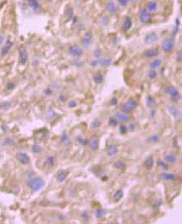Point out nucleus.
<instances>
[{
	"mask_svg": "<svg viewBox=\"0 0 182 224\" xmlns=\"http://www.w3.org/2000/svg\"><path fill=\"white\" fill-rule=\"evenodd\" d=\"M28 186L33 191H39L45 186V181L40 177H35L28 181Z\"/></svg>",
	"mask_w": 182,
	"mask_h": 224,
	"instance_id": "obj_1",
	"label": "nucleus"
},
{
	"mask_svg": "<svg viewBox=\"0 0 182 224\" xmlns=\"http://www.w3.org/2000/svg\"><path fill=\"white\" fill-rule=\"evenodd\" d=\"M164 92L170 95L171 100L173 101V102H179L180 99H181V94H180L179 91L176 87H172V86L165 87L164 88Z\"/></svg>",
	"mask_w": 182,
	"mask_h": 224,
	"instance_id": "obj_2",
	"label": "nucleus"
},
{
	"mask_svg": "<svg viewBox=\"0 0 182 224\" xmlns=\"http://www.w3.org/2000/svg\"><path fill=\"white\" fill-rule=\"evenodd\" d=\"M138 106V102L137 101L134 99V98H129V100L127 101L126 102H124L122 107H121V111L125 113L128 112H131L132 111H134L135 108Z\"/></svg>",
	"mask_w": 182,
	"mask_h": 224,
	"instance_id": "obj_3",
	"label": "nucleus"
},
{
	"mask_svg": "<svg viewBox=\"0 0 182 224\" xmlns=\"http://www.w3.org/2000/svg\"><path fill=\"white\" fill-rule=\"evenodd\" d=\"M174 46H175V41L172 38H168L162 43V50L164 52L172 51Z\"/></svg>",
	"mask_w": 182,
	"mask_h": 224,
	"instance_id": "obj_4",
	"label": "nucleus"
},
{
	"mask_svg": "<svg viewBox=\"0 0 182 224\" xmlns=\"http://www.w3.org/2000/svg\"><path fill=\"white\" fill-rule=\"evenodd\" d=\"M18 55H19L20 63L22 65H25L28 61L29 56H28V52H27L26 49H25V47H23V46H19V48H18Z\"/></svg>",
	"mask_w": 182,
	"mask_h": 224,
	"instance_id": "obj_5",
	"label": "nucleus"
},
{
	"mask_svg": "<svg viewBox=\"0 0 182 224\" xmlns=\"http://www.w3.org/2000/svg\"><path fill=\"white\" fill-rule=\"evenodd\" d=\"M139 20L143 24H148L151 21V14L147 9H142L139 12Z\"/></svg>",
	"mask_w": 182,
	"mask_h": 224,
	"instance_id": "obj_6",
	"label": "nucleus"
},
{
	"mask_svg": "<svg viewBox=\"0 0 182 224\" xmlns=\"http://www.w3.org/2000/svg\"><path fill=\"white\" fill-rule=\"evenodd\" d=\"M68 50H69V53H70L72 56H75V57H81L82 55H83V50H82V49H81V48L79 47L78 46H76V45H71V46H70Z\"/></svg>",
	"mask_w": 182,
	"mask_h": 224,
	"instance_id": "obj_7",
	"label": "nucleus"
},
{
	"mask_svg": "<svg viewBox=\"0 0 182 224\" xmlns=\"http://www.w3.org/2000/svg\"><path fill=\"white\" fill-rule=\"evenodd\" d=\"M16 159L22 165H28L30 162V158L29 157V155L23 152H18L16 154Z\"/></svg>",
	"mask_w": 182,
	"mask_h": 224,
	"instance_id": "obj_8",
	"label": "nucleus"
},
{
	"mask_svg": "<svg viewBox=\"0 0 182 224\" xmlns=\"http://www.w3.org/2000/svg\"><path fill=\"white\" fill-rule=\"evenodd\" d=\"M158 40V36L155 32L148 33L144 37V43L146 45H153Z\"/></svg>",
	"mask_w": 182,
	"mask_h": 224,
	"instance_id": "obj_9",
	"label": "nucleus"
},
{
	"mask_svg": "<svg viewBox=\"0 0 182 224\" xmlns=\"http://www.w3.org/2000/svg\"><path fill=\"white\" fill-rule=\"evenodd\" d=\"M92 151H97L98 149V138L97 136H92L88 142Z\"/></svg>",
	"mask_w": 182,
	"mask_h": 224,
	"instance_id": "obj_10",
	"label": "nucleus"
},
{
	"mask_svg": "<svg viewBox=\"0 0 182 224\" xmlns=\"http://www.w3.org/2000/svg\"><path fill=\"white\" fill-rule=\"evenodd\" d=\"M92 32L91 31H88L87 32L84 36H83V38H82V45L84 46H88L90 44H91V42H92Z\"/></svg>",
	"mask_w": 182,
	"mask_h": 224,
	"instance_id": "obj_11",
	"label": "nucleus"
},
{
	"mask_svg": "<svg viewBox=\"0 0 182 224\" xmlns=\"http://www.w3.org/2000/svg\"><path fill=\"white\" fill-rule=\"evenodd\" d=\"M159 55V49L158 48H151V49H148L144 51V55L148 58H152L155 57Z\"/></svg>",
	"mask_w": 182,
	"mask_h": 224,
	"instance_id": "obj_12",
	"label": "nucleus"
},
{
	"mask_svg": "<svg viewBox=\"0 0 182 224\" xmlns=\"http://www.w3.org/2000/svg\"><path fill=\"white\" fill-rule=\"evenodd\" d=\"M168 111L170 112V113L175 118H179L181 116V111L179 110V108L175 106H167Z\"/></svg>",
	"mask_w": 182,
	"mask_h": 224,
	"instance_id": "obj_13",
	"label": "nucleus"
},
{
	"mask_svg": "<svg viewBox=\"0 0 182 224\" xmlns=\"http://www.w3.org/2000/svg\"><path fill=\"white\" fill-rule=\"evenodd\" d=\"M115 116H116L117 119L122 121V122H128V121H129V119H130V117H129V115L123 112H117L115 113Z\"/></svg>",
	"mask_w": 182,
	"mask_h": 224,
	"instance_id": "obj_14",
	"label": "nucleus"
},
{
	"mask_svg": "<svg viewBox=\"0 0 182 224\" xmlns=\"http://www.w3.org/2000/svg\"><path fill=\"white\" fill-rule=\"evenodd\" d=\"M12 46H13V42L11 41H8L6 42V44L4 46V47L2 48V50H1L2 55H6L7 54L9 53V51L10 50Z\"/></svg>",
	"mask_w": 182,
	"mask_h": 224,
	"instance_id": "obj_15",
	"label": "nucleus"
},
{
	"mask_svg": "<svg viewBox=\"0 0 182 224\" xmlns=\"http://www.w3.org/2000/svg\"><path fill=\"white\" fill-rule=\"evenodd\" d=\"M132 27V19L130 17H125L123 24V30L124 31H129Z\"/></svg>",
	"mask_w": 182,
	"mask_h": 224,
	"instance_id": "obj_16",
	"label": "nucleus"
},
{
	"mask_svg": "<svg viewBox=\"0 0 182 224\" xmlns=\"http://www.w3.org/2000/svg\"><path fill=\"white\" fill-rule=\"evenodd\" d=\"M157 7H158V4L156 1H150L147 4V10L149 12H154L157 9Z\"/></svg>",
	"mask_w": 182,
	"mask_h": 224,
	"instance_id": "obj_17",
	"label": "nucleus"
},
{
	"mask_svg": "<svg viewBox=\"0 0 182 224\" xmlns=\"http://www.w3.org/2000/svg\"><path fill=\"white\" fill-rule=\"evenodd\" d=\"M160 176L163 180H165V181H172V180H175L176 178V176L173 173H166V172H164V173H161L160 174Z\"/></svg>",
	"mask_w": 182,
	"mask_h": 224,
	"instance_id": "obj_18",
	"label": "nucleus"
},
{
	"mask_svg": "<svg viewBox=\"0 0 182 224\" xmlns=\"http://www.w3.org/2000/svg\"><path fill=\"white\" fill-rule=\"evenodd\" d=\"M144 165L145 166V168L149 169V170L152 168L153 165H154V159H153L152 155H149L147 157L144 162Z\"/></svg>",
	"mask_w": 182,
	"mask_h": 224,
	"instance_id": "obj_19",
	"label": "nucleus"
},
{
	"mask_svg": "<svg viewBox=\"0 0 182 224\" xmlns=\"http://www.w3.org/2000/svg\"><path fill=\"white\" fill-rule=\"evenodd\" d=\"M117 152H118V149L116 145H110L107 150V154L108 156H114L115 154H117Z\"/></svg>",
	"mask_w": 182,
	"mask_h": 224,
	"instance_id": "obj_20",
	"label": "nucleus"
},
{
	"mask_svg": "<svg viewBox=\"0 0 182 224\" xmlns=\"http://www.w3.org/2000/svg\"><path fill=\"white\" fill-rule=\"evenodd\" d=\"M106 9H107V11L110 13H115L117 11V6L113 2H107L106 4Z\"/></svg>",
	"mask_w": 182,
	"mask_h": 224,
	"instance_id": "obj_21",
	"label": "nucleus"
},
{
	"mask_svg": "<svg viewBox=\"0 0 182 224\" xmlns=\"http://www.w3.org/2000/svg\"><path fill=\"white\" fill-rule=\"evenodd\" d=\"M92 79H93L94 82H96L97 84H101L104 81V77L102 76V74H101V73H96L95 75H93Z\"/></svg>",
	"mask_w": 182,
	"mask_h": 224,
	"instance_id": "obj_22",
	"label": "nucleus"
},
{
	"mask_svg": "<svg viewBox=\"0 0 182 224\" xmlns=\"http://www.w3.org/2000/svg\"><path fill=\"white\" fill-rule=\"evenodd\" d=\"M164 160L167 162V163H170V164H174V163H176V161H177V158H176V156L175 154H166L165 156H164Z\"/></svg>",
	"mask_w": 182,
	"mask_h": 224,
	"instance_id": "obj_23",
	"label": "nucleus"
},
{
	"mask_svg": "<svg viewBox=\"0 0 182 224\" xmlns=\"http://www.w3.org/2000/svg\"><path fill=\"white\" fill-rule=\"evenodd\" d=\"M68 176V172H66V171H60L58 173V175H57V181H58L59 182H63L66 179V177Z\"/></svg>",
	"mask_w": 182,
	"mask_h": 224,
	"instance_id": "obj_24",
	"label": "nucleus"
},
{
	"mask_svg": "<svg viewBox=\"0 0 182 224\" xmlns=\"http://www.w3.org/2000/svg\"><path fill=\"white\" fill-rule=\"evenodd\" d=\"M159 141V136L158 134H152L147 138V143H158Z\"/></svg>",
	"mask_w": 182,
	"mask_h": 224,
	"instance_id": "obj_25",
	"label": "nucleus"
},
{
	"mask_svg": "<svg viewBox=\"0 0 182 224\" xmlns=\"http://www.w3.org/2000/svg\"><path fill=\"white\" fill-rule=\"evenodd\" d=\"M97 64L102 66H109L112 64V60L111 59H102L97 60Z\"/></svg>",
	"mask_w": 182,
	"mask_h": 224,
	"instance_id": "obj_26",
	"label": "nucleus"
},
{
	"mask_svg": "<svg viewBox=\"0 0 182 224\" xmlns=\"http://www.w3.org/2000/svg\"><path fill=\"white\" fill-rule=\"evenodd\" d=\"M161 65V60L159 59L154 60L152 62L150 63V68L152 70H154V69H157Z\"/></svg>",
	"mask_w": 182,
	"mask_h": 224,
	"instance_id": "obj_27",
	"label": "nucleus"
},
{
	"mask_svg": "<svg viewBox=\"0 0 182 224\" xmlns=\"http://www.w3.org/2000/svg\"><path fill=\"white\" fill-rule=\"evenodd\" d=\"M123 196V191H122V190H117V191L114 193V195H113L114 201H120L121 199H122Z\"/></svg>",
	"mask_w": 182,
	"mask_h": 224,
	"instance_id": "obj_28",
	"label": "nucleus"
},
{
	"mask_svg": "<svg viewBox=\"0 0 182 224\" xmlns=\"http://www.w3.org/2000/svg\"><path fill=\"white\" fill-rule=\"evenodd\" d=\"M146 103L149 107H154L156 104V102L152 96H148L146 98Z\"/></svg>",
	"mask_w": 182,
	"mask_h": 224,
	"instance_id": "obj_29",
	"label": "nucleus"
},
{
	"mask_svg": "<svg viewBox=\"0 0 182 224\" xmlns=\"http://www.w3.org/2000/svg\"><path fill=\"white\" fill-rule=\"evenodd\" d=\"M61 143L63 144H65V145H68L70 143V139H69V137H68V135L65 133H63L62 135H61Z\"/></svg>",
	"mask_w": 182,
	"mask_h": 224,
	"instance_id": "obj_30",
	"label": "nucleus"
},
{
	"mask_svg": "<svg viewBox=\"0 0 182 224\" xmlns=\"http://www.w3.org/2000/svg\"><path fill=\"white\" fill-rule=\"evenodd\" d=\"M105 213V211L102 209V208H97L95 212V217L97 218V219H101V218L103 217Z\"/></svg>",
	"mask_w": 182,
	"mask_h": 224,
	"instance_id": "obj_31",
	"label": "nucleus"
},
{
	"mask_svg": "<svg viewBox=\"0 0 182 224\" xmlns=\"http://www.w3.org/2000/svg\"><path fill=\"white\" fill-rule=\"evenodd\" d=\"M45 164L47 166H53L55 164V157L54 156H48L45 160Z\"/></svg>",
	"mask_w": 182,
	"mask_h": 224,
	"instance_id": "obj_32",
	"label": "nucleus"
},
{
	"mask_svg": "<svg viewBox=\"0 0 182 224\" xmlns=\"http://www.w3.org/2000/svg\"><path fill=\"white\" fill-rule=\"evenodd\" d=\"M28 2V4H29V6L31 7L34 9H37L39 8V3L37 2V0H25Z\"/></svg>",
	"mask_w": 182,
	"mask_h": 224,
	"instance_id": "obj_33",
	"label": "nucleus"
},
{
	"mask_svg": "<svg viewBox=\"0 0 182 224\" xmlns=\"http://www.w3.org/2000/svg\"><path fill=\"white\" fill-rule=\"evenodd\" d=\"M10 107H11V102H4L0 104V108L4 111L9 109Z\"/></svg>",
	"mask_w": 182,
	"mask_h": 224,
	"instance_id": "obj_34",
	"label": "nucleus"
},
{
	"mask_svg": "<svg viewBox=\"0 0 182 224\" xmlns=\"http://www.w3.org/2000/svg\"><path fill=\"white\" fill-rule=\"evenodd\" d=\"M31 149H32V152H34L35 154H40L42 152V148L39 144H34Z\"/></svg>",
	"mask_w": 182,
	"mask_h": 224,
	"instance_id": "obj_35",
	"label": "nucleus"
},
{
	"mask_svg": "<svg viewBox=\"0 0 182 224\" xmlns=\"http://www.w3.org/2000/svg\"><path fill=\"white\" fill-rule=\"evenodd\" d=\"M76 140H77V142L81 144V145H87L88 144V142H89V140H88L87 139H83V138H82V137H77L76 138Z\"/></svg>",
	"mask_w": 182,
	"mask_h": 224,
	"instance_id": "obj_36",
	"label": "nucleus"
},
{
	"mask_svg": "<svg viewBox=\"0 0 182 224\" xmlns=\"http://www.w3.org/2000/svg\"><path fill=\"white\" fill-rule=\"evenodd\" d=\"M14 141L11 138H5L4 140V145H6V146H11V145H14Z\"/></svg>",
	"mask_w": 182,
	"mask_h": 224,
	"instance_id": "obj_37",
	"label": "nucleus"
},
{
	"mask_svg": "<svg viewBox=\"0 0 182 224\" xmlns=\"http://www.w3.org/2000/svg\"><path fill=\"white\" fill-rule=\"evenodd\" d=\"M157 165L159 166V167H161L162 169H164V170H168L169 169V165H167L165 162H164V161L160 160V159H159L158 161H157Z\"/></svg>",
	"mask_w": 182,
	"mask_h": 224,
	"instance_id": "obj_38",
	"label": "nucleus"
},
{
	"mask_svg": "<svg viewBox=\"0 0 182 224\" xmlns=\"http://www.w3.org/2000/svg\"><path fill=\"white\" fill-rule=\"evenodd\" d=\"M108 124L110 126H112V127H116L118 125V121H117V118H110L109 120H108Z\"/></svg>",
	"mask_w": 182,
	"mask_h": 224,
	"instance_id": "obj_39",
	"label": "nucleus"
},
{
	"mask_svg": "<svg viewBox=\"0 0 182 224\" xmlns=\"http://www.w3.org/2000/svg\"><path fill=\"white\" fill-rule=\"evenodd\" d=\"M114 165H115V167H116L117 169H119V170H123V169H125V167H126L125 163H123V161H121V160L117 161V163Z\"/></svg>",
	"mask_w": 182,
	"mask_h": 224,
	"instance_id": "obj_40",
	"label": "nucleus"
},
{
	"mask_svg": "<svg viewBox=\"0 0 182 224\" xmlns=\"http://www.w3.org/2000/svg\"><path fill=\"white\" fill-rule=\"evenodd\" d=\"M91 126H92V129H97V128H99L100 126H101V122H100L99 120H97V119H95L93 120L92 122V124H91Z\"/></svg>",
	"mask_w": 182,
	"mask_h": 224,
	"instance_id": "obj_41",
	"label": "nucleus"
},
{
	"mask_svg": "<svg viewBox=\"0 0 182 224\" xmlns=\"http://www.w3.org/2000/svg\"><path fill=\"white\" fill-rule=\"evenodd\" d=\"M119 132H120L121 134H126L127 132H128V128H127V126H125V125H121L120 128H119Z\"/></svg>",
	"mask_w": 182,
	"mask_h": 224,
	"instance_id": "obj_42",
	"label": "nucleus"
},
{
	"mask_svg": "<svg viewBox=\"0 0 182 224\" xmlns=\"http://www.w3.org/2000/svg\"><path fill=\"white\" fill-rule=\"evenodd\" d=\"M149 77L150 78V79H154L155 77H157V72L154 71V70H151V71L149 72Z\"/></svg>",
	"mask_w": 182,
	"mask_h": 224,
	"instance_id": "obj_43",
	"label": "nucleus"
},
{
	"mask_svg": "<svg viewBox=\"0 0 182 224\" xmlns=\"http://www.w3.org/2000/svg\"><path fill=\"white\" fill-rule=\"evenodd\" d=\"M76 106H77V102L74 100L70 101L69 103H68V107H69L70 108H74V107H76Z\"/></svg>",
	"mask_w": 182,
	"mask_h": 224,
	"instance_id": "obj_44",
	"label": "nucleus"
},
{
	"mask_svg": "<svg viewBox=\"0 0 182 224\" xmlns=\"http://www.w3.org/2000/svg\"><path fill=\"white\" fill-rule=\"evenodd\" d=\"M117 102H118V99H117V97H112L110 101V103H111V105H117Z\"/></svg>",
	"mask_w": 182,
	"mask_h": 224,
	"instance_id": "obj_45",
	"label": "nucleus"
},
{
	"mask_svg": "<svg viewBox=\"0 0 182 224\" xmlns=\"http://www.w3.org/2000/svg\"><path fill=\"white\" fill-rule=\"evenodd\" d=\"M82 218L85 220V221H88V219H89V218H90V216L88 215V213L87 212H83L82 214Z\"/></svg>",
	"mask_w": 182,
	"mask_h": 224,
	"instance_id": "obj_46",
	"label": "nucleus"
},
{
	"mask_svg": "<svg viewBox=\"0 0 182 224\" xmlns=\"http://www.w3.org/2000/svg\"><path fill=\"white\" fill-rule=\"evenodd\" d=\"M14 87H15V86H14V84L12 82H9L8 84H7V86H6V87H7L8 90H12V89L14 88Z\"/></svg>",
	"mask_w": 182,
	"mask_h": 224,
	"instance_id": "obj_47",
	"label": "nucleus"
},
{
	"mask_svg": "<svg viewBox=\"0 0 182 224\" xmlns=\"http://www.w3.org/2000/svg\"><path fill=\"white\" fill-rule=\"evenodd\" d=\"M117 1L122 6H126L128 4V0H117Z\"/></svg>",
	"mask_w": 182,
	"mask_h": 224,
	"instance_id": "obj_48",
	"label": "nucleus"
},
{
	"mask_svg": "<svg viewBox=\"0 0 182 224\" xmlns=\"http://www.w3.org/2000/svg\"><path fill=\"white\" fill-rule=\"evenodd\" d=\"M99 56H100V50L99 49H97L95 51H94V57L95 58H99Z\"/></svg>",
	"mask_w": 182,
	"mask_h": 224,
	"instance_id": "obj_49",
	"label": "nucleus"
},
{
	"mask_svg": "<svg viewBox=\"0 0 182 224\" xmlns=\"http://www.w3.org/2000/svg\"><path fill=\"white\" fill-rule=\"evenodd\" d=\"M59 100L60 101V102H65V100H66V97H65V96L63 94H61L60 97H59Z\"/></svg>",
	"mask_w": 182,
	"mask_h": 224,
	"instance_id": "obj_50",
	"label": "nucleus"
},
{
	"mask_svg": "<svg viewBox=\"0 0 182 224\" xmlns=\"http://www.w3.org/2000/svg\"><path fill=\"white\" fill-rule=\"evenodd\" d=\"M176 60H177V61H179V62L181 61V52L178 53L177 56H176Z\"/></svg>",
	"mask_w": 182,
	"mask_h": 224,
	"instance_id": "obj_51",
	"label": "nucleus"
},
{
	"mask_svg": "<svg viewBox=\"0 0 182 224\" xmlns=\"http://www.w3.org/2000/svg\"><path fill=\"white\" fill-rule=\"evenodd\" d=\"M45 93L47 95V96H50L51 95V91L50 90V88H47L45 91Z\"/></svg>",
	"mask_w": 182,
	"mask_h": 224,
	"instance_id": "obj_52",
	"label": "nucleus"
},
{
	"mask_svg": "<svg viewBox=\"0 0 182 224\" xmlns=\"http://www.w3.org/2000/svg\"><path fill=\"white\" fill-rule=\"evenodd\" d=\"M129 129H130V131H134L135 130V125L134 124H130L129 125Z\"/></svg>",
	"mask_w": 182,
	"mask_h": 224,
	"instance_id": "obj_53",
	"label": "nucleus"
},
{
	"mask_svg": "<svg viewBox=\"0 0 182 224\" xmlns=\"http://www.w3.org/2000/svg\"><path fill=\"white\" fill-rule=\"evenodd\" d=\"M3 41H4V36H1V35H0V45H1L2 43H3Z\"/></svg>",
	"mask_w": 182,
	"mask_h": 224,
	"instance_id": "obj_54",
	"label": "nucleus"
},
{
	"mask_svg": "<svg viewBox=\"0 0 182 224\" xmlns=\"http://www.w3.org/2000/svg\"><path fill=\"white\" fill-rule=\"evenodd\" d=\"M102 181H106V180H107V176L102 177Z\"/></svg>",
	"mask_w": 182,
	"mask_h": 224,
	"instance_id": "obj_55",
	"label": "nucleus"
},
{
	"mask_svg": "<svg viewBox=\"0 0 182 224\" xmlns=\"http://www.w3.org/2000/svg\"><path fill=\"white\" fill-rule=\"evenodd\" d=\"M129 2H131V3H135V2H137L138 0H129Z\"/></svg>",
	"mask_w": 182,
	"mask_h": 224,
	"instance_id": "obj_56",
	"label": "nucleus"
},
{
	"mask_svg": "<svg viewBox=\"0 0 182 224\" xmlns=\"http://www.w3.org/2000/svg\"><path fill=\"white\" fill-rule=\"evenodd\" d=\"M154 112H155V111L152 110V117H154Z\"/></svg>",
	"mask_w": 182,
	"mask_h": 224,
	"instance_id": "obj_57",
	"label": "nucleus"
},
{
	"mask_svg": "<svg viewBox=\"0 0 182 224\" xmlns=\"http://www.w3.org/2000/svg\"><path fill=\"white\" fill-rule=\"evenodd\" d=\"M0 158H1V156H0Z\"/></svg>",
	"mask_w": 182,
	"mask_h": 224,
	"instance_id": "obj_58",
	"label": "nucleus"
}]
</instances>
